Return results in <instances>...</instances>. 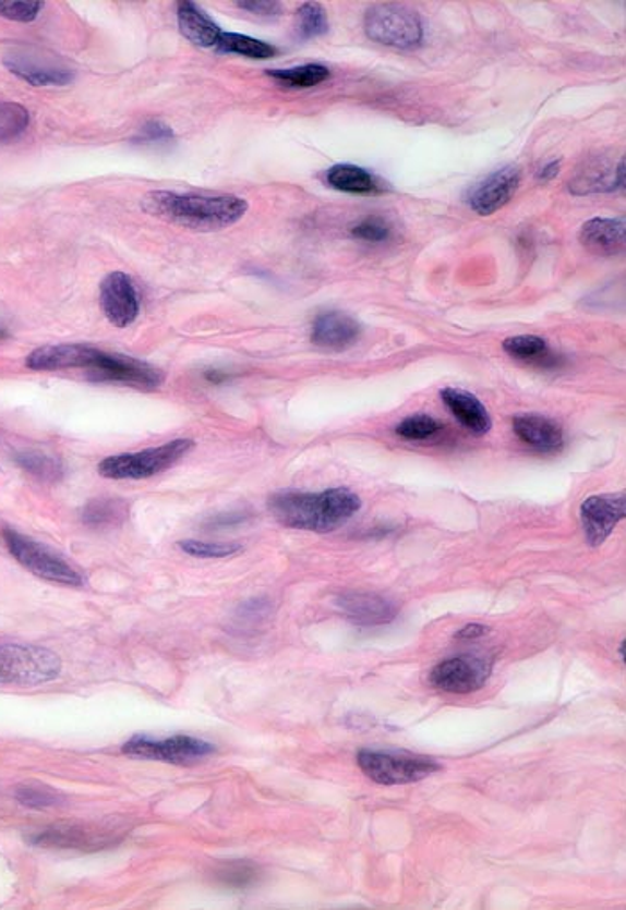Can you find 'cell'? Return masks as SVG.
<instances>
[{
    "label": "cell",
    "instance_id": "1",
    "mask_svg": "<svg viewBox=\"0 0 626 910\" xmlns=\"http://www.w3.org/2000/svg\"><path fill=\"white\" fill-rule=\"evenodd\" d=\"M279 524L292 530L328 533L344 526L362 508V501L349 488H329L324 493H281L268 501Z\"/></svg>",
    "mask_w": 626,
    "mask_h": 910
},
{
    "label": "cell",
    "instance_id": "2",
    "mask_svg": "<svg viewBox=\"0 0 626 910\" xmlns=\"http://www.w3.org/2000/svg\"><path fill=\"white\" fill-rule=\"evenodd\" d=\"M144 209L158 219L194 231H220L237 225L248 214V201L237 195H179L153 192L145 195Z\"/></svg>",
    "mask_w": 626,
    "mask_h": 910
},
{
    "label": "cell",
    "instance_id": "3",
    "mask_svg": "<svg viewBox=\"0 0 626 910\" xmlns=\"http://www.w3.org/2000/svg\"><path fill=\"white\" fill-rule=\"evenodd\" d=\"M194 449V440L178 438L158 448L144 449L139 453H122L108 457L99 463L100 476L108 480H145L164 473Z\"/></svg>",
    "mask_w": 626,
    "mask_h": 910
},
{
    "label": "cell",
    "instance_id": "4",
    "mask_svg": "<svg viewBox=\"0 0 626 910\" xmlns=\"http://www.w3.org/2000/svg\"><path fill=\"white\" fill-rule=\"evenodd\" d=\"M357 762L363 775L382 786L413 784L441 772V766L430 756L410 751L362 750L358 751Z\"/></svg>",
    "mask_w": 626,
    "mask_h": 910
},
{
    "label": "cell",
    "instance_id": "5",
    "mask_svg": "<svg viewBox=\"0 0 626 910\" xmlns=\"http://www.w3.org/2000/svg\"><path fill=\"white\" fill-rule=\"evenodd\" d=\"M61 660L55 652L29 644L0 646V685H40L60 677Z\"/></svg>",
    "mask_w": 626,
    "mask_h": 910
},
{
    "label": "cell",
    "instance_id": "6",
    "mask_svg": "<svg viewBox=\"0 0 626 910\" xmlns=\"http://www.w3.org/2000/svg\"><path fill=\"white\" fill-rule=\"evenodd\" d=\"M2 537H4L5 546L10 549L11 555L15 557L16 562L24 566L27 571L33 572L36 577L44 578L47 582L70 585V587H81L85 583L81 572L72 568L65 558L52 551L50 547L38 543L35 538L22 535V533L10 530V527H5Z\"/></svg>",
    "mask_w": 626,
    "mask_h": 910
},
{
    "label": "cell",
    "instance_id": "7",
    "mask_svg": "<svg viewBox=\"0 0 626 910\" xmlns=\"http://www.w3.org/2000/svg\"><path fill=\"white\" fill-rule=\"evenodd\" d=\"M363 27L369 38L382 46L412 49L423 40L418 13L399 4H376L365 13Z\"/></svg>",
    "mask_w": 626,
    "mask_h": 910
},
{
    "label": "cell",
    "instance_id": "8",
    "mask_svg": "<svg viewBox=\"0 0 626 910\" xmlns=\"http://www.w3.org/2000/svg\"><path fill=\"white\" fill-rule=\"evenodd\" d=\"M125 755L145 759V761L170 762V764H189L200 761L203 756L214 753L215 748L209 742L195 737L174 736L169 739H149V737H133L122 748Z\"/></svg>",
    "mask_w": 626,
    "mask_h": 910
},
{
    "label": "cell",
    "instance_id": "9",
    "mask_svg": "<svg viewBox=\"0 0 626 910\" xmlns=\"http://www.w3.org/2000/svg\"><path fill=\"white\" fill-rule=\"evenodd\" d=\"M88 378L97 384H122L134 388L153 390L164 384V374L153 365L122 356L99 351L94 365L86 371Z\"/></svg>",
    "mask_w": 626,
    "mask_h": 910
},
{
    "label": "cell",
    "instance_id": "10",
    "mask_svg": "<svg viewBox=\"0 0 626 910\" xmlns=\"http://www.w3.org/2000/svg\"><path fill=\"white\" fill-rule=\"evenodd\" d=\"M491 675L487 662L477 657H455L441 662L430 671L428 682L437 691L471 694L482 689Z\"/></svg>",
    "mask_w": 626,
    "mask_h": 910
},
{
    "label": "cell",
    "instance_id": "11",
    "mask_svg": "<svg viewBox=\"0 0 626 910\" xmlns=\"http://www.w3.org/2000/svg\"><path fill=\"white\" fill-rule=\"evenodd\" d=\"M626 518L625 494H603L591 496L581 502L580 521L587 544L602 546L611 537L614 527Z\"/></svg>",
    "mask_w": 626,
    "mask_h": 910
},
{
    "label": "cell",
    "instance_id": "12",
    "mask_svg": "<svg viewBox=\"0 0 626 910\" xmlns=\"http://www.w3.org/2000/svg\"><path fill=\"white\" fill-rule=\"evenodd\" d=\"M100 308L117 328H128L139 317L140 298L133 279L124 272H111L100 283Z\"/></svg>",
    "mask_w": 626,
    "mask_h": 910
},
{
    "label": "cell",
    "instance_id": "13",
    "mask_svg": "<svg viewBox=\"0 0 626 910\" xmlns=\"http://www.w3.org/2000/svg\"><path fill=\"white\" fill-rule=\"evenodd\" d=\"M519 183H521V172L514 165L497 169L485 180L472 186L468 195L469 206L483 217L496 214L497 209L510 203L519 189Z\"/></svg>",
    "mask_w": 626,
    "mask_h": 910
},
{
    "label": "cell",
    "instance_id": "14",
    "mask_svg": "<svg viewBox=\"0 0 626 910\" xmlns=\"http://www.w3.org/2000/svg\"><path fill=\"white\" fill-rule=\"evenodd\" d=\"M5 69L33 86H63L74 80L72 70L45 56L15 52L4 58Z\"/></svg>",
    "mask_w": 626,
    "mask_h": 910
},
{
    "label": "cell",
    "instance_id": "15",
    "mask_svg": "<svg viewBox=\"0 0 626 910\" xmlns=\"http://www.w3.org/2000/svg\"><path fill=\"white\" fill-rule=\"evenodd\" d=\"M99 349L86 343H61V345H45L36 349L25 360V365L33 371H69V368H86L94 365Z\"/></svg>",
    "mask_w": 626,
    "mask_h": 910
},
{
    "label": "cell",
    "instance_id": "16",
    "mask_svg": "<svg viewBox=\"0 0 626 910\" xmlns=\"http://www.w3.org/2000/svg\"><path fill=\"white\" fill-rule=\"evenodd\" d=\"M338 608L358 627H380L394 621L398 608L387 597L371 592H351L338 597Z\"/></svg>",
    "mask_w": 626,
    "mask_h": 910
},
{
    "label": "cell",
    "instance_id": "17",
    "mask_svg": "<svg viewBox=\"0 0 626 910\" xmlns=\"http://www.w3.org/2000/svg\"><path fill=\"white\" fill-rule=\"evenodd\" d=\"M362 337V326L351 315L342 312H326L313 320L312 342L317 348L344 351Z\"/></svg>",
    "mask_w": 626,
    "mask_h": 910
},
{
    "label": "cell",
    "instance_id": "18",
    "mask_svg": "<svg viewBox=\"0 0 626 910\" xmlns=\"http://www.w3.org/2000/svg\"><path fill=\"white\" fill-rule=\"evenodd\" d=\"M580 244L598 256H616L625 250L626 226L623 219H591L581 226Z\"/></svg>",
    "mask_w": 626,
    "mask_h": 910
},
{
    "label": "cell",
    "instance_id": "19",
    "mask_svg": "<svg viewBox=\"0 0 626 910\" xmlns=\"http://www.w3.org/2000/svg\"><path fill=\"white\" fill-rule=\"evenodd\" d=\"M514 432L522 442L539 453H557L564 446V433L552 418L537 413H525L514 418Z\"/></svg>",
    "mask_w": 626,
    "mask_h": 910
},
{
    "label": "cell",
    "instance_id": "20",
    "mask_svg": "<svg viewBox=\"0 0 626 910\" xmlns=\"http://www.w3.org/2000/svg\"><path fill=\"white\" fill-rule=\"evenodd\" d=\"M441 398H443L449 412L458 418V423L462 424L464 428L469 429L472 435L482 437V435H487L491 432V415L477 396H472L466 390H458V388H446L441 392Z\"/></svg>",
    "mask_w": 626,
    "mask_h": 910
},
{
    "label": "cell",
    "instance_id": "21",
    "mask_svg": "<svg viewBox=\"0 0 626 910\" xmlns=\"http://www.w3.org/2000/svg\"><path fill=\"white\" fill-rule=\"evenodd\" d=\"M178 22L184 38H189L195 46L217 47L219 44L220 35H222L219 25L215 24L194 2H186V0L179 2Z\"/></svg>",
    "mask_w": 626,
    "mask_h": 910
},
{
    "label": "cell",
    "instance_id": "22",
    "mask_svg": "<svg viewBox=\"0 0 626 910\" xmlns=\"http://www.w3.org/2000/svg\"><path fill=\"white\" fill-rule=\"evenodd\" d=\"M36 845L60 846V848H88L97 850L108 846L110 836L103 834L97 828H83V826H56L45 830L40 836L35 837Z\"/></svg>",
    "mask_w": 626,
    "mask_h": 910
},
{
    "label": "cell",
    "instance_id": "23",
    "mask_svg": "<svg viewBox=\"0 0 626 910\" xmlns=\"http://www.w3.org/2000/svg\"><path fill=\"white\" fill-rule=\"evenodd\" d=\"M326 181L332 189L340 190L346 194H376L380 190L374 175L357 165H335L328 170Z\"/></svg>",
    "mask_w": 626,
    "mask_h": 910
},
{
    "label": "cell",
    "instance_id": "24",
    "mask_svg": "<svg viewBox=\"0 0 626 910\" xmlns=\"http://www.w3.org/2000/svg\"><path fill=\"white\" fill-rule=\"evenodd\" d=\"M503 349L513 359L527 360L541 367H553L558 364L557 356L547 349L546 340L535 335H519V337L507 339L503 342Z\"/></svg>",
    "mask_w": 626,
    "mask_h": 910
},
{
    "label": "cell",
    "instance_id": "25",
    "mask_svg": "<svg viewBox=\"0 0 626 910\" xmlns=\"http://www.w3.org/2000/svg\"><path fill=\"white\" fill-rule=\"evenodd\" d=\"M128 518V505L122 499L99 498L89 501L83 510V521L88 526H119Z\"/></svg>",
    "mask_w": 626,
    "mask_h": 910
},
{
    "label": "cell",
    "instance_id": "26",
    "mask_svg": "<svg viewBox=\"0 0 626 910\" xmlns=\"http://www.w3.org/2000/svg\"><path fill=\"white\" fill-rule=\"evenodd\" d=\"M217 49L220 52L245 56V58H253V60H268L278 52L265 41L256 40L251 36L237 35V33H222Z\"/></svg>",
    "mask_w": 626,
    "mask_h": 910
},
{
    "label": "cell",
    "instance_id": "27",
    "mask_svg": "<svg viewBox=\"0 0 626 910\" xmlns=\"http://www.w3.org/2000/svg\"><path fill=\"white\" fill-rule=\"evenodd\" d=\"M268 75L289 88H312L329 80V70L323 65H303L296 69L270 70Z\"/></svg>",
    "mask_w": 626,
    "mask_h": 910
},
{
    "label": "cell",
    "instance_id": "28",
    "mask_svg": "<svg viewBox=\"0 0 626 910\" xmlns=\"http://www.w3.org/2000/svg\"><path fill=\"white\" fill-rule=\"evenodd\" d=\"M328 29V15L318 2H306L299 8L298 22H296L299 38H303V40L317 38V36L326 35Z\"/></svg>",
    "mask_w": 626,
    "mask_h": 910
},
{
    "label": "cell",
    "instance_id": "29",
    "mask_svg": "<svg viewBox=\"0 0 626 910\" xmlns=\"http://www.w3.org/2000/svg\"><path fill=\"white\" fill-rule=\"evenodd\" d=\"M16 462L27 473L35 474L36 478L55 482L63 474L60 460L41 453H22L16 457Z\"/></svg>",
    "mask_w": 626,
    "mask_h": 910
},
{
    "label": "cell",
    "instance_id": "30",
    "mask_svg": "<svg viewBox=\"0 0 626 910\" xmlns=\"http://www.w3.org/2000/svg\"><path fill=\"white\" fill-rule=\"evenodd\" d=\"M29 125V113L21 105H0V144L11 142Z\"/></svg>",
    "mask_w": 626,
    "mask_h": 910
},
{
    "label": "cell",
    "instance_id": "31",
    "mask_svg": "<svg viewBox=\"0 0 626 910\" xmlns=\"http://www.w3.org/2000/svg\"><path fill=\"white\" fill-rule=\"evenodd\" d=\"M260 871L249 862H229L217 871V881L228 887H249L258 881Z\"/></svg>",
    "mask_w": 626,
    "mask_h": 910
},
{
    "label": "cell",
    "instance_id": "32",
    "mask_svg": "<svg viewBox=\"0 0 626 910\" xmlns=\"http://www.w3.org/2000/svg\"><path fill=\"white\" fill-rule=\"evenodd\" d=\"M441 432V424L430 415H412L398 424L396 433L408 440H426Z\"/></svg>",
    "mask_w": 626,
    "mask_h": 910
},
{
    "label": "cell",
    "instance_id": "33",
    "mask_svg": "<svg viewBox=\"0 0 626 910\" xmlns=\"http://www.w3.org/2000/svg\"><path fill=\"white\" fill-rule=\"evenodd\" d=\"M44 2L38 0H0V16H4L8 21L22 22V24H29L36 21L40 15Z\"/></svg>",
    "mask_w": 626,
    "mask_h": 910
},
{
    "label": "cell",
    "instance_id": "34",
    "mask_svg": "<svg viewBox=\"0 0 626 910\" xmlns=\"http://www.w3.org/2000/svg\"><path fill=\"white\" fill-rule=\"evenodd\" d=\"M179 547L197 558H226L242 549L239 544L201 543V541H181Z\"/></svg>",
    "mask_w": 626,
    "mask_h": 910
},
{
    "label": "cell",
    "instance_id": "35",
    "mask_svg": "<svg viewBox=\"0 0 626 910\" xmlns=\"http://www.w3.org/2000/svg\"><path fill=\"white\" fill-rule=\"evenodd\" d=\"M16 798L24 803V805L35 806H52L61 803V798L58 792L52 791L49 787L41 786V784H31V786H22L16 792Z\"/></svg>",
    "mask_w": 626,
    "mask_h": 910
},
{
    "label": "cell",
    "instance_id": "36",
    "mask_svg": "<svg viewBox=\"0 0 626 910\" xmlns=\"http://www.w3.org/2000/svg\"><path fill=\"white\" fill-rule=\"evenodd\" d=\"M351 234L363 242H385L390 236V228L380 217H368L351 229Z\"/></svg>",
    "mask_w": 626,
    "mask_h": 910
},
{
    "label": "cell",
    "instance_id": "37",
    "mask_svg": "<svg viewBox=\"0 0 626 910\" xmlns=\"http://www.w3.org/2000/svg\"><path fill=\"white\" fill-rule=\"evenodd\" d=\"M172 138H174V133H172L169 125L156 122V120L155 122L145 124L139 135L140 144H165V142H170Z\"/></svg>",
    "mask_w": 626,
    "mask_h": 910
},
{
    "label": "cell",
    "instance_id": "38",
    "mask_svg": "<svg viewBox=\"0 0 626 910\" xmlns=\"http://www.w3.org/2000/svg\"><path fill=\"white\" fill-rule=\"evenodd\" d=\"M239 8L242 10L249 11V13H254V15L258 16H278L284 10V5L279 4V2H273V0H253V2H239Z\"/></svg>",
    "mask_w": 626,
    "mask_h": 910
},
{
    "label": "cell",
    "instance_id": "39",
    "mask_svg": "<svg viewBox=\"0 0 626 910\" xmlns=\"http://www.w3.org/2000/svg\"><path fill=\"white\" fill-rule=\"evenodd\" d=\"M489 632L487 627L472 622L468 627H464L460 632L455 633V639H462V641H472V639H480Z\"/></svg>",
    "mask_w": 626,
    "mask_h": 910
},
{
    "label": "cell",
    "instance_id": "40",
    "mask_svg": "<svg viewBox=\"0 0 626 910\" xmlns=\"http://www.w3.org/2000/svg\"><path fill=\"white\" fill-rule=\"evenodd\" d=\"M558 172H561V161H552L544 169H541L537 178L541 181H552L555 175H558Z\"/></svg>",
    "mask_w": 626,
    "mask_h": 910
},
{
    "label": "cell",
    "instance_id": "41",
    "mask_svg": "<svg viewBox=\"0 0 626 910\" xmlns=\"http://www.w3.org/2000/svg\"><path fill=\"white\" fill-rule=\"evenodd\" d=\"M206 379H209L212 384H220L226 379V374L219 373V371H212V373L206 374Z\"/></svg>",
    "mask_w": 626,
    "mask_h": 910
},
{
    "label": "cell",
    "instance_id": "42",
    "mask_svg": "<svg viewBox=\"0 0 626 910\" xmlns=\"http://www.w3.org/2000/svg\"><path fill=\"white\" fill-rule=\"evenodd\" d=\"M619 655H622V660H625V641H623L622 646H619Z\"/></svg>",
    "mask_w": 626,
    "mask_h": 910
},
{
    "label": "cell",
    "instance_id": "43",
    "mask_svg": "<svg viewBox=\"0 0 626 910\" xmlns=\"http://www.w3.org/2000/svg\"><path fill=\"white\" fill-rule=\"evenodd\" d=\"M8 339V331L4 328H0V340Z\"/></svg>",
    "mask_w": 626,
    "mask_h": 910
}]
</instances>
